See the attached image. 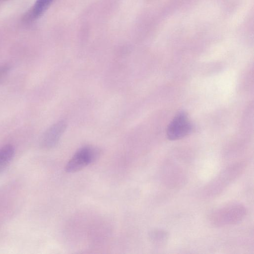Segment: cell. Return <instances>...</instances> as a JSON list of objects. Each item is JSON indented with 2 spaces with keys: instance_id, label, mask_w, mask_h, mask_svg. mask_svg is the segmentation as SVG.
I'll return each instance as SVG.
<instances>
[{
  "instance_id": "1",
  "label": "cell",
  "mask_w": 254,
  "mask_h": 254,
  "mask_svg": "<svg viewBox=\"0 0 254 254\" xmlns=\"http://www.w3.org/2000/svg\"><path fill=\"white\" fill-rule=\"evenodd\" d=\"M247 211L246 207L241 203H228L212 211L209 216V221L217 227L236 224L244 219Z\"/></svg>"
},
{
  "instance_id": "2",
  "label": "cell",
  "mask_w": 254,
  "mask_h": 254,
  "mask_svg": "<svg viewBox=\"0 0 254 254\" xmlns=\"http://www.w3.org/2000/svg\"><path fill=\"white\" fill-rule=\"evenodd\" d=\"M100 150L94 147L85 146L78 149L65 165V170L68 173L80 171L95 162L99 157Z\"/></svg>"
},
{
  "instance_id": "3",
  "label": "cell",
  "mask_w": 254,
  "mask_h": 254,
  "mask_svg": "<svg viewBox=\"0 0 254 254\" xmlns=\"http://www.w3.org/2000/svg\"><path fill=\"white\" fill-rule=\"evenodd\" d=\"M192 129L187 115L184 112L178 113L169 124L167 135L170 140L181 139L189 134Z\"/></svg>"
},
{
  "instance_id": "4",
  "label": "cell",
  "mask_w": 254,
  "mask_h": 254,
  "mask_svg": "<svg viewBox=\"0 0 254 254\" xmlns=\"http://www.w3.org/2000/svg\"><path fill=\"white\" fill-rule=\"evenodd\" d=\"M242 164H235L228 167L216 178L205 190L208 195H215L223 190L228 184L238 176L243 170Z\"/></svg>"
},
{
  "instance_id": "5",
  "label": "cell",
  "mask_w": 254,
  "mask_h": 254,
  "mask_svg": "<svg viewBox=\"0 0 254 254\" xmlns=\"http://www.w3.org/2000/svg\"><path fill=\"white\" fill-rule=\"evenodd\" d=\"M66 127L64 121H60L51 126L44 133L41 145L44 148H51L58 142Z\"/></svg>"
},
{
  "instance_id": "6",
  "label": "cell",
  "mask_w": 254,
  "mask_h": 254,
  "mask_svg": "<svg viewBox=\"0 0 254 254\" xmlns=\"http://www.w3.org/2000/svg\"><path fill=\"white\" fill-rule=\"evenodd\" d=\"M54 0H36L33 5L25 13L23 20L30 23L39 18L46 11Z\"/></svg>"
},
{
  "instance_id": "7",
  "label": "cell",
  "mask_w": 254,
  "mask_h": 254,
  "mask_svg": "<svg viewBox=\"0 0 254 254\" xmlns=\"http://www.w3.org/2000/svg\"><path fill=\"white\" fill-rule=\"evenodd\" d=\"M14 155V148L7 144L0 148V171L10 162Z\"/></svg>"
},
{
  "instance_id": "8",
  "label": "cell",
  "mask_w": 254,
  "mask_h": 254,
  "mask_svg": "<svg viewBox=\"0 0 254 254\" xmlns=\"http://www.w3.org/2000/svg\"><path fill=\"white\" fill-rule=\"evenodd\" d=\"M168 233L162 229H155L150 234V238L154 245L157 246H163L168 239Z\"/></svg>"
},
{
  "instance_id": "9",
  "label": "cell",
  "mask_w": 254,
  "mask_h": 254,
  "mask_svg": "<svg viewBox=\"0 0 254 254\" xmlns=\"http://www.w3.org/2000/svg\"><path fill=\"white\" fill-rule=\"evenodd\" d=\"M10 70V66L7 64L0 66V84L3 81Z\"/></svg>"
}]
</instances>
